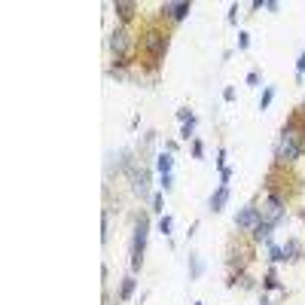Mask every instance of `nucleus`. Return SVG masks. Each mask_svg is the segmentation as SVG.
<instances>
[{
  "label": "nucleus",
  "instance_id": "a211bd4d",
  "mask_svg": "<svg viewBox=\"0 0 305 305\" xmlns=\"http://www.w3.org/2000/svg\"><path fill=\"white\" fill-rule=\"evenodd\" d=\"M266 247H269V263L272 266L284 263V247H278V244H266Z\"/></svg>",
  "mask_w": 305,
  "mask_h": 305
},
{
  "label": "nucleus",
  "instance_id": "4468645a",
  "mask_svg": "<svg viewBox=\"0 0 305 305\" xmlns=\"http://www.w3.org/2000/svg\"><path fill=\"white\" fill-rule=\"evenodd\" d=\"M134 287H137V281H134V275H125L122 278V284H119V302H128L131 299V293H134Z\"/></svg>",
  "mask_w": 305,
  "mask_h": 305
},
{
  "label": "nucleus",
  "instance_id": "bb28decb",
  "mask_svg": "<svg viewBox=\"0 0 305 305\" xmlns=\"http://www.w3.org/2000/svg\"><path fill=\"white\" fill-rule=\"evenodd\" d=\"M260 82H263V76H260V70H251V73H247V86H254V89H257Z\"/></svg>",
  "mask_w": 305,
  "mask_h": 305
},
{
  "label": "nucleus",
  "instance_id": "c85d7f7f",
  "mask_svg": "<svg viewBox=\"0 0 305 305\" xmlns=\"http://www.w3.org/2000/svg\"><path fill=\"white\" fill-rule=\"evenodd\" d=\"M229 180H232V168L226 165V168H220V183H223V186H229Z\"/></svg>",
  "mask_w": 305,
  "mask_h": 305
},
{
  "label": "nucleus",
  "instance_id": "7ed1b4c3",
  "mask_svg": "<svg viewBox=\"0 0 305 305\" xmlns=\"http://www.w3.org/2000/svg\"><path fill=\"white\" fill-rule=\"evenodd\" d=\"M107 43H110L113 61H116L119 67H122V64H128V58H131V55H134V49L141 46V43L134 40V34H131V31H128L125 24L113 27V31H110V40H107Z\"/></svg>",
  "mask_w": 305,
  "mask_h": 305
},
{
  "label": "nucleus",
  "instance_id": "b1692460",
  "mask_svg": "<svg viewBox=\"0 0 305 305\" xmlns=\"http://www.w3.org/2000/svg\"><path fill=\"white\" fill-rule=\"evenodd\" d=\"M150 202H153V211H156V214H162V211H165V208H162V205H165L162 192H153V199H150Z\"/></svg>",
  "mask_w": 305,
  "mask_h": 305
},
{
  "label": "nucleus",
  "instance_id": "6e6552de",
  "mask_svg": "<svg viewBox=\"0 0 305 305\" xmlns=\"http://www.w3.org/2000/svg\"><path fill=\"white\" fill-rule=\"evenodd\" d=\"M192 12V3H162V18H168V21H183L186 15Z\"/></svg>",
  "mask_w": 305,
  "mask_h": 305
},
{
  "label": "nucleus",
  "instance_id": "423d86ee",
  "mask_svg": "<svg viewBox=\"0 0 305 305\" xmlns=\"http://www.w3.org/2000/svg\"><path fill=\"white\" fill-rule=\"evenodd\" d=\"M128 177H131V189H134V196L147 199V196H150V171L131 165V168H128Z\"/></svg>",
  "mask_w": 305,
  "mask_h": 305
},
{
  "label": "nucleus",
  "instance_id": "9d476101",
  "mask_svg": "<svg viewBox=\"0 0 305 305\" xmlns=\"http://www.w3.org/2000/svg\"><path fill=\"white\" fill-rule=\"evenodd\" d=\"M284 247V260H290V263H299L305 257V244L299 238H287V244H281Z\"/></svg>",
  "mask_w": 305,
  "mask_h": 305
},
{
  "label": "nucleus",
  "instance_id": "412c9836",
  "mask_svg": "<svg viewBox=\"0 0 305 305\" xmlns=\"http://www.w3.org/2000/svg\"><path fill=\"white\" fill-rule=\"evenodd\" d=\"M305 79V49L299 52V58H296V82H302Z\"/></svg>",
  "mask_w": 305,
  "mask_h": 305
},
{
  "label": "nucleus",
  "instance_id": "72a5a7b5",
  "mask_svg": "<svg viewBox=\"0 0 305 305\" xmlns=\"http://www.w3.org/2000/svg\"><path fill=\"white\" fill-rule=\"evenodd\" d=\"M260 305H275V302H269V299H266V296H263V302H260Z\"/></svg>",
  "mask_w": 305,
  "mask_h": 305
},
{
  "label": "nucleus",
  "instance_id": "cd10ccee",
  "mask_svg": "<svg viewBox=\"0 0 305 305\" xmlns=\"http://www.w3.org/2000/svg\"><path fill=\"white\" fill-rule=\"evenodd\" d=\"M192 116H196V113H192V110H186V107H180V110H177V119H180V125H183V122H189Z\"/></svg>",
  "mask_w": 305,
  "mask_h": 305
},
{
  "label": "nucleus",
  "instance_id": "473e14b6",
  "mask_svg": "<svg viewBox=\"0 0 305 305\" xmlns=\"http://www.w3.org/2000/svg\"><path fill=\"white\" fill-rule=\"evenodd\" d=\"M299 116H302V119H305V101H302V107H299Z\"/></svg>",
  "mask_w": 305,
  "mask_h": 305
},
{
  "label": "nucleus",
  "instance_id": "6ab92c4d",
  "mask_svg": "<svg viewBox=\"0 0 305 305\" xmlns=\"http://www.w3.org/2000/svg\"><path fill=\"white\" fill-rule=\"evenodd\" d=\"M205 272V266H202V260L196 257V254H189V278H199Z\"/></svg>",
  "mask_w": 305,
  "mask_h": 305
},
{
  "label": "nucleus",
  "instance_id": "39448f33",
  "mask_svg": "<svg viewBox=\"0 0 305 305\" xmlns=\"http://www.w3.org/2000/svg\"><path fill=\"white\" fill-rule=\"evenodd\" d=\"M147 235H150V217L141 214L137 223H134V235H131V275L141 272V263H144V251H147Z\"/></svg>",
  "mask_w": 305,
  "mask_h": 305
},
{
  "label": "nucleus",
  "instance_id": "20e7f679",
  "mask_svg": "<svg viewBox=\"0 0 305 305\" xmlns=\"http://www.w3.org/2000/svg\"><path fill=\"white\" fill-rule=\"evenodd\" d=\"M284 217H287V199H284L278 189H272V186H269V192L263 196V205H260V220H266V223L278 226Z\"/></svg>",
  "mask_w": 305,
  "mask_h": 305
},
{
  "label": "nucleus",
  "instance_id": "2eb2a0df",
  "mask_svg": "<svg viewBox=\"0 0 305 305\" xmlns=\"http://www.w3.org/2000/svg\"><path fill=\"white\" fill-rule=\"evenodd\" d=\"M263 290H284V287H281V281H278V272H275V266L266 272V278H263Z\"/></svg>",
  "mask_w": 305,
  "mask_h": 305
},
{
  "label": "nucleus",
  "instance_id": "393cba45",
  "mask_svg": "<svg viewBox=\"0 0 305 305\" xmlns=\"http://www.w3.org/2000/svg\"><path fill=\"white\" fill-rule=\"evenodd\" d=\"M202 156H205V144L196 137V141H192V159H202Z\"/></svg>",
  "mask_w": 305,
  "mask_h": 305
},
{
  "label": "nucleus",
  "instance_id": "7c9ffc66",
  "mask_svg": "<svg viewBox=\"0 0 305 305\" xmlns=\"http://www.w3.org/2000/svg\"><path fill=\"white\" fill-rule=\"evenodd\" d=\"M217 168H226V150H217Z\"/></svg>",
  "mask_w": 305,
  "mask_h": 305
},
{
  "label": "nucleus",
  "instance_id": "0eeeda50",
  "mask_svg": "<svg viewBox=\"0 0 305 305\" xmlns=\"http://www.w3.org/2000/svg\"><path fill=\"white\" fill-rule=\"evenodd\" d=\"M260 223V208L257 205H244L238 214H235V229L238 232H247V229H254Z\"/></svg>",
  "mask_w": 305,
  "mask_h": 305
},
{
  "label": "nucleus",
  "instance_id": "dca6fc26",
  "mask_svg": "<svg viewBox=\"0 0 305 305\" xmlns=\"http://www.w3.org/2000/svg\"><path fill=\"white\" fill-rule=\"evenodd\" d=\"M272 101H275V86H266V89H263V95H260V110H269V107H272Z\"/></svg>",
  "mask_w": 305,
  "mask_h": 305
},
{
  "label": "nucleus",
  "instance_id": "f03ea898",
  "mask_svg": "<svg viewBox=\"0 0 305 305\" xmlns=\"http://www.w3.org/2000/svg\"><path fill=\"white\" fill-rule=\"evenodd\" d=\"M168 43H171V34L165 31V27H147L144 34H141V52L150 58V64H159L162 58H165V52H168Z\"/></svg>",
  "mask_w": 305,
  "mask_h": 305
},
{
  "label": "nucleus",
  "instance_id": "ddd939ff",
  "mask_svg": "<svg viewBox=\"0 0 305 305\" xmlns=\"http://www.w3.org/2000/svg\"><path fill=\"white\" fill-rule=\"evenodd\" d=\"M156 171H159V177H162V174H171V171H174V153H168V150L159 153V156H156Z\"/></svg>",
  "mask_w": 305,
  "mask_h": 305
},
{
  "label": "nucleus",
  "instance_id": "f8f14e48",
  "mask_svg": "<svg viewBox=\"0 0 305 305\" xmlns=\"http://www.w3.org/2000/svg\"><path fill=\"white\" fill-rule=\"evenodd\" d=\"M113 12H116L122 21H131V18H134V12H137V3H128V0H116V3H113Z\"/></svg>",
  "mask_w": 305,
  "mask_h": 305
},
{
  "label": "nucleus",
  "instance_id": "aec40b11",
  "mask_svg": "<svg viewBox=\"0 0 305 305\" xmlns=\"http://www.w3.org/2000/svg\"><path fill=\"white\" fill-rule=\"evenodd\" d=\"M171 229H174V217H171V214H162V220H159V232H162V235H171Z\"/></svg>",
  "mask_w": 305,
  "mask_h": 305
},
{
  "label": "nucleus",
  "instance_id": "4be33fe9",
  "mask_svg": "<svg viewBox=\"0 0 305 305\" xmlns=\"http://www.w3.org/2000/svg\"><path fill=\"white\" fill-rule=\"evenodd\" d=\"M247 49H251V34L238 31V52H247Z\"/></svg>",
  "mask_w": 305,
  "mask_h": 305
},
{
  "label": "nucleus",
  "instance_id": "f257e3e1",
  "mask_svg": "<svg viewBox=\"0 0 305 305\" xmlns=\"http://www.w3.org/2000/svg\"><path fill=\"white\" fill-rule=\"evenodd\" d=\"M302 153H305V119L296 113L284 125V131H281V137L275 144V162L278 165H293Z\"/></svg>",
  "mask_w": 305,
  "mask_h": 305
},
{
  "label": "nucleus",
  "instance_id": "c756f323",
  "mask_svg": "<svg viewBox=\"0 0 305 305\" xmlns=\"http://www.w3.org/2000/svg\"><path fill=\"white\" fill-rule=\"evenodd\" d=\"M223 101H235V89H232V86L223 89Z\"/></svg>",
  "mask_w": 305,
  "mask_h": 305
},
{
  "label": "nucleus",
  "instance_id": "f704fd0d",
  "mask_svg": "<svg viewBox=\"0 0 305 305\" xmlns=\"http://www.w3.org/2000/svg\"><path fill=\"white\" fill-rule=\"evenodd\" d=\"M196 305H202V302H196Z\"/></svg>",
  "mask_w": 305,
  "mask_h": 305
},
{
  "label": "nucleus",
  "instance_id": "5701e85b",
  "mask_svg": "<svg viewBox=\"0 0 305 305\" xmlns=\"http://www.w3.org/2000/svg\"><path fill=\"white\" fill-rule=\"evenodd\" d=\"M159 186H162L165 192H171V189H174V174H162V177H159Z\"/></svg>",
  "mask_w": 305,
  "mask_h": 305
},
{
  "label": "nucleus",
  "instance_id": "9b49d317",
  "mask_svg": "<svg viewBox=\"0 0 305 305\" xmlns=\"http://www.w3.org/2000/svg\"><path fill=\"white\" fill-rule=\"evenodd\" d=\"M226 205H229V186H223V183H220V186H217V192L211 196V202H208V208H211L214 214H220V211H223Z\"/></svg>",
  "mask_w": 305,
  "mask_h": 305
},
{
  "label": "nucleus",
  "instance_id": "2f4dec72",
  "mask_svg": "<svg viewBox=\"0 0 305 305\" xmlns=\"http://www.w3.org/2000/svg\"><path fill=\"white\" fill-rule=\"evenodd\" d=\"M266 9H269V12H278V9H281V3H278V0H266Z\"/></svg>",
  "mask_w": 305,
  "mask_h": 305
},
{
  "label": "nucleus",
  "instance_id": "f3484780",
  "mask_svg": "<svg viewBox=\"0 0 305 305\" xmlns=\"http://www.w3.org/2000/svg\"><path fill=\"white\" fill-rule=\"evenodd\" d=\"M196 122H199V119L192 116L189 122H183V125H180V137H183V141H196Z\"/></svg>",
  "mask_w": 305,
  "mask_h": 305
},
{
  "label": "nucleus",
  "instance_id": "a878e982",
  "mask_svg": "<svg viewBox=\"0 0 305 305\" xmlns=\"http://www.w3.org/2000/svg\"><path fill=\"white\" fill-rule=\"evenodd\" d=\"M226 21H229V24H238V3H232V6H229V15H226Z\"/></svg>",
  "mask_w": 305,
  "mask_h": 305
},
{
  "label": "nucleus",
  "instance_id": "c9c22d12",
  "mask_svg": "<svg viewBox=\"0 0 305 305\" xmlns=\"http://www.w3.org/2000/svg\"><path fill=\"white\" fill-rule=\"evenodd\" d=\"M302 217H305V211H302Z\"/></svg>",
  "mask_w": 305,
  "mask_h": 305
},
{
  "label": "nucleus",
  "instance_id": "1a4fd4ad",
  "mask_svg": "<svg viewBox=\"0 0 305 305\" xmlns=\"http://www.w3.org/2000/svg\"><path fill=\"white\" fill-rule=\"evenodd\" d=\"M272 232H275V226L266 223V220H260V223L251 229V238H254L257 244H272Z\"/></svg>",
  "mask_w": 305,
  "mask_h": 305
}]
</instances>
